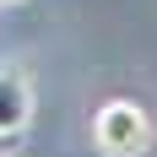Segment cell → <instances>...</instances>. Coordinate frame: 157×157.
Wrapping results in <instances>:
<instances>
[{"label": "cell", "instance_id": "1", "mask_svg": "<svg viewBox=\"0 0 157 157\" xmlns=\"http://www.w3.org/2000/svg\"><path fill=\"white\" fill-rule=\"evenodd\" d=\"M92 146L103 157H141L146 146H152V119H146V109L130 103V98H109V103L92 114Z\"/></svg>", "mask_w": 157, "mask_h": 157}, {"label": "cell", "instance_id": "2", "mask_svg": "<svg viewBox=\"0 0 157 157\" xmlns=\"http://www.w3.org/2000/svg\"><path fill=\"white\" fill-rule=\"evenodd\" d=\"M33 119V87L22 71H11V65H0V130H11V136H22Z\"/></svg>", "mask_w": 157, "mask_h": 157}, {"label": "cell", "instance_id": "3", "mask_svg": "<svg viewBox=\"0 0 157 157\" xmlns=\"http://www.w3.org/2000/svg\"><path fill=\"white\" fill-rule=\"evenodd\" d=\"M16 146H22V136H11V130H0V157H11Z\"/></svg>", "mask_w": 157, "mask_h": 157}, {"label": "cell", "instance_id": "4", "mask_svg": "<svg viewBox=\"0 0 157 157\" xmlns=\"http://www.w3.org/2000/svg\"><path fill=\"white\" fill-rule=\"evenodd\" d=\"M0 6H22V0H0Z\"/></svg>", "mask_w": 157, "mask_h": 157}]
</instances>
